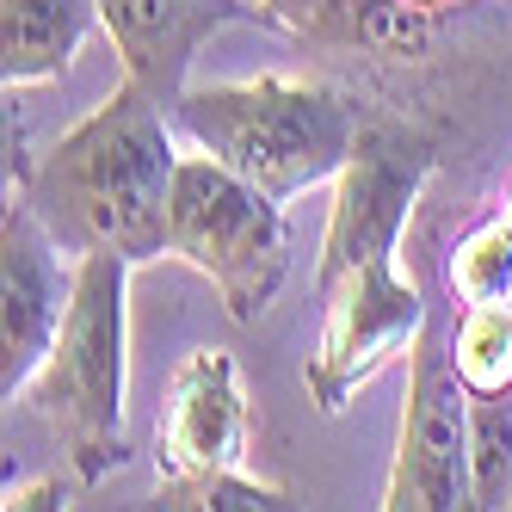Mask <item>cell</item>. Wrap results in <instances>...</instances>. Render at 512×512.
Returning a JSON list of instances; mask_svg holds the SVG:
<instances>
[{
  "instance_id": "6da1fadb",
  "label": "cell",
  "mask_w": 512,
  "mask_h": 512,
  "mask_svg": "<svg viewBox=\"0 0 512 512\" xmlns=\"http://www.w3.org/2000/svg\"><path fill=\"white\" fill-rule=\"evenodd\" d=\"M179 149L167 130V105L124 75L112 99L38 155L19 192L38 204L68 253L112 247L130 266L167 253V204H173Z\"/></svg>"
},
{
  "instance_id": "7a4b0ae2",
  "label": "cell",
  "mask_w": 512,
  "mask_h": 512,
  "mask_svg": "<svg viewBox=\"0 0 512 512\" xmlns=\"http://www.w3.org/2000/svg\"><path fill=\"white\" fill-rule=\"evenodd\" d=\"M130 260L112 247L75 253V297L56 327L44 364L19 395H7L25 420L50 432V445L68 457L75 482L93 488L124 469V383H130Z\"/></svg>"
},
{
  "instance_id": "3957f363",
  "label": "cell",
  "mask_w": 512,
  "mask_h": 512,
  "mask_svg": "<svg viewBox=\"0 0 512 512\" xmlns=\"http://www.w3.org/2000/svg\"><path fill=\"white\" fill-rule=\"evenodd\" d=\"M173 124L192 136V149L235 167L278 204L321 186V179H340V167L358 149L352 105L334 87L290 75L186 87L173 105Z\"/></svg>"
},
{
  "instance_id": "277c9868",
  "label": "cell",
  "mask_w": 512,
  "mask_h": 512,
  "mask_svg": "<svg viewBox=\"0 0 512 512\" xmlns=\"http://www.w3.org/2000/svg\"><path fill=\"white\" fill-rule=\"evenodd\" d=\"M167 253L223 290L229 321H260L290 272V229L272 192L216 155H179L167 204Z\"/></svg>"
},
{
  "instance_id": "5b68a950",
  "label": "cell",
  "mask_w": 512,
  "mask_h": 512,
  "mask_svg": "<svg viewBox=\"0 0 512 512\" xmlns=\"http://www.w3.org/2000/svg\"><path fill=\"white\" fill-rule=\"evenodd\" d=\"M383 506L389 512L475 506V494H469V383L457 377L451 340L432 321L408 346V401H401Z\"/></svg>"
},
{
  "instance_id": "8992f818",
  "label": "cell",
  "mask_w": 512,
  "mask_h": 512,
  "mask_svg": "<svg viewBox=\"0 0 512 512\" xmlns=\"http://www.w3.org/2000/svg\"><path fill=\"white\" fill-rule=\"evenodd\" d=\"M327 315H321V340L303 364L309 401L321 414H346L352 395L371 383L395 352H408L426 327V297L414 278L395 272V253L352 266L340 284L321 290Z\"/></svg>"
},
{
  "instance_id": "52a82bcc",
  "label": "cell",
  "mask_w": 512,
  "mask_h": 512,
  "mask_svg": "<svg viewBox=\"0 0 512 512\" xmlns=\"http://www.w3.org/2000/svg\"><path fill=\"white\" fill-rule=\"evenodd\" d=\"M432 173V149L401 124H371L358 130V149L334 179V216L321 235V266L315 284H340L352 266L377 260V253H401L408 235V210Z\"/></svg>"
},
{
  "instance_id": "ba28073f",
  "label": "cell",
  "mask_w": 512,
  "mask_h": 512,
  "mask_svg": "<svg viewBox=\"0 0 512 512\" xmlns=\"http://www.w3.org/2000/svg\"><path fill=\"white\" fill-rule=\"evenodd\" d=\"M75 297V266H62V241L25 192L7 198L0 223V389L19 395L44 364L56 327Z\"/></svg>"
},
{
  "instance_id": "9c48e42d",
  "label": "cell",
  "mask_w": 512,
  "mask_h": 512,
  "mask_svg": "<svg viewBox=\"0 0 512 512\" xmlns=\"http://www.w3.org/2000/svg\"><path fill=\"white\" fill-rule=\"evenodd\" d=\"M99 19L124 56V75L149 87L167 112L186 93L192 56L223 25H278L266 0H99Z\"/></svg>"
},
{
  "instance_id": "30bf717a",
  "label": "cell",
  "mask_w": 512,
  "mask_h": 512,
  "mask_svg": "<svg viewBox=\"0 0 512 512\" xmlns=\"http://www.w3.org/2000/svg\"><path fill=\"white\" fill-rule=\"evenodd\" d=\"M204 469H247V389L235 352L223 346H198L179 358L161 414V475Z\"/></svg>"
},
{
  "instance_id": "8fae6325",
  "label": "cell",
  "mask_w": 512,
  "mask_h": 512,
  "mask_svg": "<svg viewBox=\"0 0 512 512\" xmlns=\"http://www.w3.org/2000/svg\"><path fill=\"white\" fill-rule=\"evenodd\" d=\"M93 25H105L99 0H0V81H7V93L68 75Z\"/></svg>"
},
{
  "instance_id": "7c38bea8",
  "label": "cell",
  "mask_w": 512,
  "mask_h": 512,
  "mask_svg": "<svg viewBox=\"0 0 512 512\" xmlns=\"http://www.w3.org/2000/svg\"><path fill=\"white\" fill-rule=\"evenodd\" d=\"M451 358H457V377L469 383V395L512 389V309L506 303H463Z\"/></svg>"
},
{
  "instance_id": "4fadbf2b",
  "label": "cell",
  "mask_w": 512,
  "mask_h": 512,
  "mask_svg": "<svg viewBox=\"0 0 512 512\" xmlns=\"http://www.w3.org/2000/svg\"><path fill=\"white\" fill-rule=\"evenodd\" d=\"M469 494L475 506L512 500V389L469 395Z\"/></svg>"
},
{
  "instance_id": "5bb4252c",
  "label": "cell",
  "mask_w": 512,
  "mask_h": 512,
  "mask_svg": "<svg viewBox=\"0 0 512 512\" xmlns=\"http://www.w3.org/2000/svg\"><path fill=\"white\" fill-rule=\"evenodd\" d=\"M155 506H167V512H241V506H284V488L253 482L247 469H204V475H161Z\"/></svg>"
},
{
  "instance_id": "9a60e30c",
  "label": "cell",
  "mask_w": 512,
  "mask_h": 512,
  "mask_svg": "<svg viewBox=\"0 0 512 512\" xmlns=\"http://www.w3.org/2000/svg\"><path fill=\"white\" fill-rule=\"evenodd\" d=\"M451 290L463 303H506L512 290V223L494 216V223L469 229L451 253Z\"/></svg>"
},
{
  "instance_id": "2e32d148",
  "label": "cell",
  "mask_w": 512,
  "mask_h": 512,
  "mask_svg": "<svg viewBox=\"0 0 512 512\" xmlns=\"http://www.w3.org/2000/svg\"><path fill=\"white\" fill-rule=\"evenodd\" d=\"M7 512H38V506H68V482L62 475H38V482H7Z\"/></svg>"
},
{
  "instance_id": "e0dca14e",
  "label": "cell",
  "mask_w": 512,
  "mask_h": 512,
  "mask_svg": "<svg viewBox=\"0 0 512 512\" xmlns=\"http://www.w3.org/2000/svg\"><path fill=\"white\" fill-rule=\"evenodd\" d=\"M266 7H272V19L290 25V31H321L327 19H334L340 0H266Z\"/></svg>"
},
{
  "instance_id": "ac0fdd59",
  "label": "cell",
  "mask_w": 512,
  "mask_h": 512,
  "mask_svg": "<svg viewBox=\"0 0 512 512\" xmlns=\"http://www.w3.org/2000/svg\"><path fill=\"white\" fill-rule=\"evenodd\" d=\"M408 7H445V0H408Z\"/></svg>"
},
{
  "instance_id": "d6986e66",
  "label": "cell",
  "mask_w": 512,
  "mask_h": 512,
  "mask_svg": "<svg viewBox=\"0 0 512 512\" xmlns=\"http://www.w3.org/2000/svg\"><path fill=\"white\" fill-rule=\"evenodd\" d=\"M500 216H506V223H512V186H506V210H500Z\"/></svg>"
},
{
  "instance_id": "ffe728a7",
  "label": "cell",
  "mask_w": 512,
  "mask_h": 512,
  "mask_svg": "<svg viewBox=\"0 0 512 512\" xmlns=\"http://www.w3.org/2000/svg\"><path fill=\"white\" fill-rule=\"evenodd\" d=\"M506 309H512V290H506Z\"/></svg>"
}]
</instances>
